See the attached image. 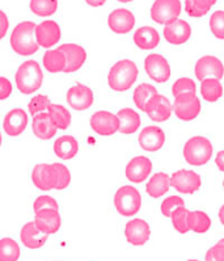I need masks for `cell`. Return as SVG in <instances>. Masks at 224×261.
<instances>
[{"label":"cell","mask_w":224,"mask_h":261,"mask_svg":"<svg viewBox=\"0 0 224 261\" xmlns=\"http://www.w3.org/2000/svg\"><path fill=\"white\" fill-rule=\"evenodd\" d=\"M36 25L32 21H22L13 28L11 33V47L16 54L21 57H31L38 51L40 45L36 41L34 31Z\"/></svg>","instance_id":"obj_1"},{"label":"cell","mask_w":224,"mask_h":261,"mask_svg":"<svg viewBox=\"0 0 224 261\" xmlns=\"http://www.w3.org/2000/svg\"><path fill=\"white\" fill-rule=\"evenodd\" d=\"M139 70L131 59H121L111 66L107 75V84L114 92H125L136 82Z\"/></svg>","instance_id":"obj_2"},{"label":"cell","mask_w":224,"mask_h":261,"mask_svg":"<svg viewBox=\"0 0 224 261\" xmlns=\"http://www.w3.org/2000/svg\"><path fill=\"white\" fill-rule=\"evenodd\" d=\"M16 87L24 95H31L41 88L43 83V72L40 63L28 59L20 65L15 74Z\"/></svg>","instance_id":"obj_3"},{"label":"cell","mask_w":224,"mask_h":261,"mask_svg":"<svg viewBox=\"0 0 224 261\" xmlns=\"http://www.w3.org/2000/svg\"><path fill=\"white\" fill-rule=\"evenodd\" d=\"M182 154H184L187 164L195 167L205 166L206 163H209L210 159L212 158L214 146L210 142V139L197 136L187 139L184 146V150H182Z\"/></svg>","instance_id":"obj_4"},{"label":"cell","mask_w":224,"mask_h":261,"mask_svg":"<svg viewBox=\"0 0 224 261\" xmlns=\"http://www.w3.org/2000/svg\"><path fill=\"white\" fill-rule=\"evenodd\" d=\"M114 206L122 217L138 214L142 207V196L136 188L123 185L114 194Z\"/></svg>","instance_id":"obj_5"},{"label":"cell","mask_w":224,"mask_h":261,"mask_svg":"<svg viewBox=\"0 0 224 261\" xmlns=\"http://www.w3.org/2000/svg\"><path fill=\"white\" fill-rule=\"evenodd\" d=\"M182 4L180 0H155L151 6V19L157 24L168 25L181 15Z\"/></svg>","instance_id":"obj_6"},{"label":"cell","mask_w":224,"mask_h":261,"mask_svg":"<svg viewBox=\"0 0 224 261\" xmlns=\"http://www.w3.org/2000/svg\"><path fill=\"white\" fill-rule=\"evenodd\" d=\"M173 112L181 121H193L201 113V101L197 93H184L175 97Z\"/></svg>","instance_id":"obj_7"},{"label":"cell","mask_w":224,"mask_h":261,"mask_svg":"<svg viewBox=\"0 0 224 261\" xmlns=\"http://www.w3.org/2000/svg\"><path fill=\"white\" fill-rule=\"evenodd\" d=\"M145 70L151 79L159 84L166 83L171 79L172 71L169 62L161 54H150L145 59Z\"/></svg>","instance_id":"obj_8"},{"label":"cell","mask_w":224,"mask_h":261,"mask_svg":"<svg viewBox=\"0 0 224 261\" xmlns=\"http://www.w3.org/2000/svg\"><path fill=\"white\" fill-rule=\"evenodd\" d=\"M202 185V178L190 169H180L176 171L171 177V187L175 188L178 193L193 194L200 191Z\"/></svg>","instance_id":"obj_9"},{"label":"cell","mask_w":224,"mask_h":261,"mask_svg":"<svg viewBox=\"0 0 224 261\" xmlns=\"http://www.w3.org/2000/svg\"><path fill=\"white\" fill-rule=\"evenodd\" d=\"M34 36L41 47L49 50L50 47H54L61 41L62 29L58 22L54 20H45L36 25Z\"/></svg>","instance_id":"obj_10"},{"label":"cell","mask_w":224,"mask_h":261,"mask_svg":"<svg viewBox=\"0 0 224 261\" xmlns=\"http://www.w3.org/2000/svg\"><path fill=\"white\" fill-rule=\"evenodd\" d=\"M91 127L98 136H113L120 130V120L111 112L98 111L91 117Z\"/></svg>","instance_id":"obj_11"},{"label":"cell","mask_w":224,"mask_h":261,"mask_svg":"<svg viewBox=\"0 0 224 261\" xmlns=\"http://www.w3.org/2000/svg\"><path fill=\"white\" fill-rule=\"evenodd\" d=\"M66 100L74 111L81 112L92 107L93 102H95V95L89 87L77 83L68 89Z\"/></svg>","instance_id":"obj_12"},{"label":"cell","mask_w":224,"mask_h":261,"mask_svg":"<svg viewBox=\"0 0 224 261\" xmlns=\"http://www.w3.org/2000/svg\"><path fill=\"white\" fill-rule=\"evenodd\" d=\"M194 74L198 80L202 82L207 77H215L220 80L224 76V66L219 58L214 56H205L197 61Z\"/></svg>","instance_id":"obj_13"},{"label":"cell","mask_w":224,"mask_h":261,"mask_svg":"<svg viewBox=\"0 0 224 261\" xmlns=\"http://www.w3.org/2000/svg\"><path fill=\"white\" fill-rule=\"evenodd\" d=\"M125 237L127 242L134 247L145 246L151 238L150 224L142 218L131 219L126 223L125 227Z\"/></svg>","instance_id":"obj_14"},{"label":"cell","mask_w":224,"mask_h":261,"mask_svg":"<svg viewBox=\"0 0 224 261\" xmlns=\"http://www.w3.org/2000/svg\"><path fill=\"white\" fill-rule=\"evenodd\" d=\"M66 57V67L63 72L72 74L83 67L87 61V51L83 46L76 43H63L58 47Z\"/></svg>","instance_id":"obj_15"},{"label":"cell","mask_w":224,"mask_h":261,"mask_svg":"<svg viewBox=\"0 0 224 261\" xmlns=\"http://www.w3.org/2000/svg\"><path fill=\"white\" fill-rule=\"evenodd\" d=\"M151 172H152V163L147 156L132 158L125 169L127 180L134 184H141L146 181Z\"/></svg>","instance_id":"obj_16"},{"label":"cell","mask_w":224,"mask_h":261,"mask_svg":"<svg viewBox=\"0 0 224 261\" xmlns=\"http://www.w3.org/2000/svg\"><path fill=\"white\" fill-rule=\"evenodd\" d=\"M107 25L114 33L127 34L135 27V16L127 8H117L107 17Z\"/></svg>","instance_id":"obj_17"},{"label":"cell","mask_w":224,"mask_h":261,"mask_svg":"<svg viewBox=\"0 0 224 261\" xmlns=\"http://www.w3.org/2000/svg\"><path fill=\"white\" fill-rule=\"evenodd\" d=\"M139 146L147 152H156L161 150L165 143V134L159 126H147L138 137Z\"/></svg>","instance_id":"obj_18"},{"label":"cell","mask_w":224,"mask_h":261,"mask_svg":"<svg viewBox=\"0 0 224 261\" xmlns=\"http://www.w3.org/2000/svg\"><path fill=\"white\" fill-rule=\"evenodd\" d=\"M32 181L34 187L43 192H49L55 189L57 176L55 171L52 168V164L41 163L34 166L32 171Z\"/></svg>","instance_id":"obj_19"},{"label":"cell","mask_w":224,"mask_h":261,"mask_svg":"<svg viewBox=\"0 0 224 261\" xmlns=\"http://www.w3.org/2000/svg\"><path fill=\"white\" fill-rule=\"evenodd\" d=\"M28 126V114L21 108H15L6 114L3 121V129L7 136L19 137Z\"/></svg>","instance_id":"obj_20"},{"label":"cell","mask_w":224,"mask_h":261,"mask_svg":"<svg viewBox=\"0 0 224 261\" xmlns=\"http://www.w3.org/2000/svg\"><path fill=\"white\" fill-rule=\"evenodd\" d=\"M173 112V105L168 100V97L163 95H156L148 102L146 112L147 116L155 122H165L171 118Z\"/></svg>","instance_id":"obj_21"},{"label":"cell","mask_w":224,"mask_h":261,"mask_svg":"<svg viewBox=\"0 0 224 261\" xmlns=\"http://www.w3.org/2000/svg\"><path fill=\"white\" fill-rule=\"evenodd\" d=\"M37 227L42 232L47 235H52L59 231L62 226V217L58 209H41L36 212V219H34Z\"/></svg>","instance_id":"obj_22"},{"label":"cell","mask_w":224,"mask_h":261,"mask_svg":"<svg viewBox=\"0 0 224 261\" xmlns=\"http://www.w3.org/2000/svg\"><path fill=\"white\" fill-rule=\"evenodd\" d=\"M164 38L172 45H182L191 37V27L185 20L177 19L176 21L164 27Z\"/></svg>","instance_id":"obj_23"},{"label":"cell","mask_w":224,"mask_h":261,"mask_svg":"<svg viewBox=\"0 0 224 261\" xmlns=\"http://www.w3.org/2000/svg\"><path fill=\"white\" fill-rule=\"evenodd\" d=\"M20 239H21V243L26 248L37 249L46 244L47 239H49V235L42 232L37 227L36 222L31 221L22 226L21 231H20Z\"/></svg>","instance_id":"obj_24"},{"label":"cell","mask_w":224,"mask_h":261,"mask_svg":"<svg viewBox=\"0 0 224 261\" xmlns=\"http://www.w3.org/2000/svg\"><path fill=\"white\" fill-rule=\"evenodd\" d=\"M32 130H33L34 136L38 139L42 141H49L52 137H55L57 134V126L52 122L51 117L46 112L38 113L33 116V121H32Z\"/></svg>","instance_id":"obj_25"},{"label":"cell","mask_w":224,"mask_h":261,"mask_svg":"<svg viewBox=\"0 0 224 261\" xmlns=\"http://www.w3.org/2000/svg\"><path fill=\"white\" fill-rule=\"evenodd\" d=\"M134 43L142 50H152L159 46L160 34L152 27H141L134 33Z\"/></svg>","instance_id":"obj_26"},{"label":"cell","mask_w":224,"mask_h":261,"mask_svg":"<svg viewBox=\"0 0 224 261\" xmlns=\"http://www.w3.org/2000/svg\"><path fill=\"white\" fill-rule=\"evenodd\" d=\"M52 150L62 160L74 159L79 152V143L72 136H62L54 142Z\"/></svg>","instance_id":"obj_27"},{"label":"cell","mask_w":224,"mask_h":261,"mask_svg":"<svg viewBox=\"0 0 224 261\" xmlns=\"http://www.w3.org/2000/svg\"><path fill=\"white\" fill-rule=\"evenodd\" d=\"M118 120H120V130L118 132L122 134H134L141 127V116L131 108H123L118 112Z\"/></svg>","instance_id":"obj_28"},{"label":"cell","mask_w":224,"mask_h":261,"mask_svg":"<svg viewBox=\"0 0 224 261\" xmlns=\"http://www.w3.org/2000/svg\"><path fill=\"white\" fill-rule=\"evenodd\" d=\"M169 188H171V176L168 173L157 172L154 176H151L150 181L146 185V191L148 196L152 198H160L168 193Z\"/></svg>","instance_id":"obj_29"},{"label":"cell","mask_w":224,"mask_h":261,"mask_svg":"<svg viewBox=\"0 0 224 261\" xmlns=\"http://www.w3.org/2000/svg\"><path fill=\"white\" fill-rule=\"evenodd\" d=\"M42 65L43 68L51 74H58L65 71L66 67V57L65 54L61 51V50L57 47V49H49L45 54H43L42 58Z\"/></svg>","instance_id":"obj_30"},{"label":"cell","mask_w":224,"mask_h":261,"mask_svg":"<svg viewBox=\"0 0 224 261\" xmlns=\"http://www.w3.org/2000/svg\"><path fill=\"white\" fill-rule=\"evenodd\" d=\"M201 95L207 102H216L223 96V86L220 80L215 77L203 79L201 83Z\"/></svg>","instance_id":"obj_31"},{"label":"cell","mask_w":224,"mask_h":261,"mask_svg":"<svg viewBox=\"0 0 224 261\" xmlns=\"http://www.w3.org/2000/svg\"><path fill=\"white\" fill-rule=\"evenodd\" d=\"M156 95H159V93H157V89L154 86H151L148 83H143L134 89L132 98H134V102H135L136 108H138L139 111L146 112V108H147L148 102Z\"/></svg>","instance_id":"obj_32"},{"label":"cell","mask_w":224,"mask_h":261,"mask_svg":"<svg viewBox=\"0 0 224 261\" xmlns=\"http://www.w3.org/2000/svg\"><path fill=\"white\" fill-rule=\"evenodd\" d=\"M47 113L51 117L52 122L57 126V129L66 130L70 127L71 125V113L67 111V108H65L61 104H50Z\"/></svg>","instance_id":"obj_33"},{"label":"cell","mask_w":224,"mask_h":261,"mask_svg":"<svg viewBox=\"0 0 224 261\" xmlns=\"http://www.w3.org/2000/svg\"><path fill=\"white\" fill-rule=\"evenodd\" d=\"M187 224H189V228L194 232L205 233L211 227V218L205 212L195 210V212L189 213Z\"/></svg>","instance_id":"obj_34"},{"label":"cell","mask_w":224,"mask_h":261,"mask_svg":"<svg viewBox=\"0 0 224 261\" xmlns=\"http://www.w3.org/2000/svg\"><path fill=\"white\" fill-rule=\"evenodd\" d=\"M21 255L20 246L12 238L0 239V261H17Z\"/></svg>","instance_id":"obj_35"},{"label":"cell","mask_w":224,"mask_h":261,"mask_svg":"<svg viewBox=\"0 0 224 261\" xmlns=\"http://www.w3.org/2000/svg\"><path fill=\"white\" fill-rule=\"evenodd\" d=\"M29 8L38 17H49L58 10V0H31Z\"/></svg>","instance_id":"obj_36"},{"label":"cell","mask_w":224,"mask_h":261,"mask_svg":"<svg viewBox=\"0 0 224 261\" xmlns=\"http://www.w3.org/2000/svg\"><path fill=\"white\" fill-rule=\"evenodd\" d=\"M189 213L190 212H189L185 206H182V207H177V209L172 213V215H171L173 227H175L176 231H178L180 233H186L190 231L189 224H187Z\"/></svg>","instance_id":"obj_37"},{"label":"cell","mask_w":224,"mask_h":261,"mask_svg":"<svg viewBox=\"0 0 224 261\" xmlns=\"http://www.w3.org/2000/svg\"><path fill=\"white\" fill-rule=\"evenodd\" d=\"M52 168L55 171L57 182L55 189L57 191H63L70 185L71 182V172L70 169L62 163H52Z\"/></svg>","instance_id":"obj_38"},{"label":"cell","mask_w":224,"mask_h":261,"mask_svg":"<svg viewBox=\"0 0 224 261\" xmlns=\"http://www.w3.org/2000/svg\"><path fill=\"white\" fill-rule=\"evenodd\" d=\"M197 92V84L190 77H180L173 83L172 86V95L175 97L184 93H195Z\"/></svg>","instance_id":"obj_39"},{"label":"cell","mask_w":224,"mask_h":261,"mask_svg":"<svg viewBox=\"0 0 224 261\" xmlns=\"http://www.w3.org/2000/svg\"><path fill=\"white\" fill-rule=\"evenodd\" d=\"M210 31L215 38L224 40V11H215L210 16Z\"/></svg>","instance_id":"obj_40"},{"label":"cell","mask_w":224,"mask_h":261,"mask_svg":"<svg viewBox=\"0 0 224 261\" xmlns=\"http://www.w3.org/2000/svg\"><path fill=\"white\" fill-rule=\"evenodd\" d=\"M182 206H185V201L182 200V197L171 196L161 202V205H160V212H161V214H163L164 217L171 218L172 213L175 212L177 207H182Z\"/></svg>","instance_id":"obj_41"},{"label":"cell","mask_w":224,"mask_h":261,"mask_svg":"<svg viewBox=\"0 0 224 261\" xmlns=\"http://www.w3.org/2000/svg\"><path fill=\"white\" fill-rule=\"evenodd\" d=\"M50 98L45 95H37L34 96L32 98L31 101H29L28 108H29V112H31L32 116H36L38 113H42V112L47 111L50 107Z\"/></svg>","instance_id":"obj_42"},{"label":"cell","mask_w":224,"mask_h":261,"mask_svg":"<svg viewBox=\"0 0 224 261\" xmlns=\"http://www.w3.org/2000/svg\"><path fill=\"white\" fill-rule=\"evenodd\" d=\"M49 207H51V209H59L58 202L51 196H40L33 202L34 213L41 209H49Z\"/></svg>","instance_id":"obj_43"},{"label":"cell","mask_w":224,"mask_h":261,"mask_svg":"<svg viewBox=\"0 0 224 261\" xmlns=\"http://www.w3.org/2000/svg\"><path fill=\"white\" fill-rule=\"evenodd\" d=\"M12 83L10 79L4 76H0V101H4L12 95Z\"/></svg>","instance_id":"obj_44"},{"label":"cell","mask_w":224,"mask_h":261,"mask_svg":"<svg viewBox=\"0 0 224 261\" xmlns=\"http://www.w3.org/2000/svg\"><path fill=\"white\" fill-rule=\"evenodd\" d=\"M185 11H186L187 15L190 17H194V19H200L203 16V13L195 7L193 0H185Z\"/></svg>","instance_id":"obj_45"},{"label":"cell","mask_w":224,"mask_h":261,"mask_svg":"<svg viewBox=\"0 0 224 261\" xmlns=\"http://www.w3.org/2000/svg\"><path fill=\"white\" fill-rule=\"evenodd\" d=\"M193 2L194 4H195L197 8H198V10L203 13V16H205L209 13V11L211 10V7L214 6L218 0H193Z\"/></svg>","instance_id":"obj_46"},{"label":"cell","mask_w":224,"mask_h":261,"mask_svg":"<svg viewBox=\"0 0 224 261\" xmlns=\"http://www.w3.org/2000/svg\"><path fill=\"white\" fill-rule=\"evenodd\" d=\"M10 29V20H8V16L0 10V41L3 40L7 36V32Z\"/></svg>","instance_id":"obj_47"},{"label":"cell","mask_w":224,"mask_h":261,"mask_svg":"<svg viewBox=\"0 0 224 261\" xmlns=\"http://www.w3.org/2000/svg\"><path fill=\"white\" fill-rule=\"evenodd\" d=\"M211 251L214 253L216 261H224V244L219 240L215 246L211 247Z\"/></svg>","instance_id":"obj_48"},{"label":"cell","mask_w":224,"mask_h":261,"mask_svg":"<svg viewBox=\"0 0 224 261\" xmlns=\"http://www.w3.org/2000/svg\"><path fill=\"white\" fill-rule=\"evenodd\" d=\"M215 164L218 167V169L220 172H224V150L219 151L215 158Z\"/></svg>","instance_id":"obj_49"},{"label":"cell","mask_w":224,"mask_h":261,"mask_svg":"<svg viewBox=\"0 0 224 261\" xmlns=\"http://www.w3.org/2000/svg\"><path fill=\"white\" fill-rule=\"evenodd\" d=\"M84 2L91 7H101L106 3L107 0H84Z\"/></svg>","instance_id":"obj_50"},{"label":"cell","mask_w":224,"mask_h":261,"mask_svg":"<svg viewBox=\"0 0 224 261\" xmlns=\"http://www.w3.org/2000/svg\"><path fill=\"white\" fill-rule=\"evenodd\" d=\"M219 221H220V223L224 226V205H221V207L219 209Z\"/></svg>","instance_id":"obj_51"},{"label":"cell","mask_w":224,"mask_h":261,"mask_svg":"<svg viewBox=\"0 0 224 261\" xmlns=\"http://www.w3.org/2000/svg\"><path fill=\"white\" fill-rule=\"evenodd\" d=\"M120 3H130V2H134V0H117Z\"/></svg>","instance_id":"obj_52"},{"label":"cell","mask_w":224,"mask_h":261,"mask_svg":"<svg viewBox=\"0 0 224 261\" xmlns=\"http://www.w3.org/2000/svg\"><path fill=\"white\" fill-rule=\"evenodd\" d=\"M2 142H3V137H2V133H0V146H2Z\"/></svg>","instance_id":"obj_53"},{"label":"cell","mask_w":224,"mask_h":261,"mask_svg":"<svg viewBox=\"0 0 224 261\" xmlns=\"http://www.w3.org/2000/svg\"><path fill=\"white\" fill-rule=\"evenodd\" d=\"M187 261H200V260H195V258H191V260H187Z\"/></svg>","instance_id":"obj_54"},{"label":"cell","mask_w":224,"mask_h":261,"mask_svg":"<svg viewBox=\"0 0 224 261\" xmlns=\"http://www.w3.org/2000/svg\"><path fill=\"white\" fill-rule=\"evenodd\" d=\"M220 242H221V243H223V244H224V238H223V239H220Z\"/></svg>","instance_id":"obj_55"},{"label":"cell","mask_w":224,"mask_h":261,"mask_svg":"<svg viewBox=\"0 0 224 261\" xmlns=\"http://www.w3.org/2000/svg\"><path fill=\"white\" fill-rule=\"evenodd\" d=\"M223 189H224V181H223Z\"/></svg>","instance_id":"obj_56"}]
</instances>
